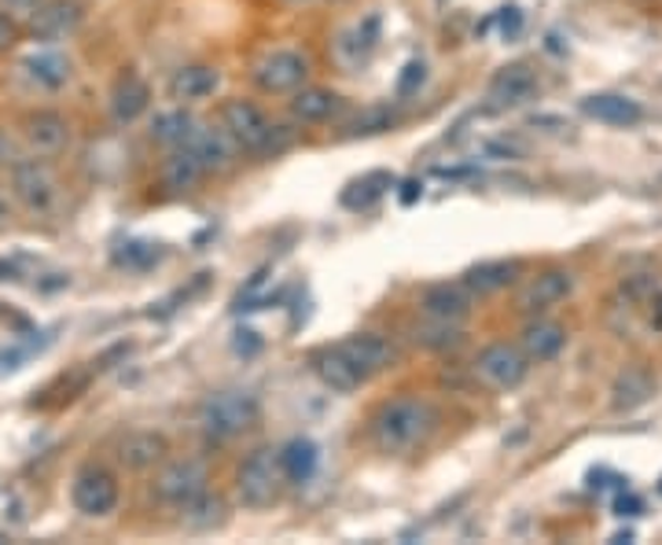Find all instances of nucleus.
Segmentation results:
<instances>
[{
  "mask_svg": "<svg viewBox=\"0 0 662 545\" xmlns=\"http://www.w3.org/2000/svg\"><path fill=\"white\" fill-rule=\"evenodd\" d=\"M615 512H618V516H640V501L633 494H629V498L622 494L615 501Z\"/></svg>",
  "mask_w": 662,
  "mask_h": 545,
  "instance_id": "36",
  "label": "nucleus"
},
{
  "mask_svg": "<svg viewBox=\"0 0 662 545\" xmlns=\"http://www.w3.org/2000/svg\"><path fill=\"white\" fill-rule=\"evenodd\" d=\"M19 74L26 78L38 93H60L71 85L74 67L60 49H33L30 56L19 60Z\"/></svg>",
  "mask_w": 662,
  "mask_h": 545,
  "instance_id": "9",
  "label": "nucleus"
},
{
  "mask_svg": "<svg viewBox=\"0 0 662 545\" xmlns=\"http://www.w3.org/2000/svg\"><path fill=\"white\" fill-rule=\"evenodd\" d=\"M541 93L537 74L526 67V63H512V67L496 71V78L490 82V104L493 107H523Z\"/></svg>",
  "mask_w": 662,
  "mask_h": 545,
  "instance_id": "15",
  "label": "nucleus"
},
{
  "mask_svg": "<svg viewBox=\"0 0 662 545\" xmlns=\"http://www.w3.org/2000/svg\"><path fill=\"white\" fill-rule=\"evenodd\" d=\"M148 104H151V89L137 78V74H126V78H118L115 93H110V115H115L118 126L137 122V118L148 111Z\"/></svg>",
  "mask_w": 662,
  "mask_h": 545,
  "instance_id": "25",
  "label": "nucleus"
},
{
  "mask_svg": "<svg viewBox=\"0 0 662 545\" xmlns=\"http://www.w3.org/2000/svg\"><path fill=\"white\" fill-rule=\"evenodd\" d=\"M570 291H574V277L567 269H545V272H537L523 291H519V310L545 313L552 307H559Z\"/></svg>",
  "mask_w": 662,
  "mask_h": 545,
  "instance_id": "13",
  "label": "nucleus"
},
{
  "mask_svg": "<svg viewBox=\"0 0 662 545\" xmlns=\"http://www.w3.org/2000/svg\"><path fill=\"white\" fill-rule=\"evenodd\" d=\"M181 520H184V527H192V531H210L225 520V501L217 494H210V490H203V494L192 498L181 509Z\"/></svg>",
  "mask_w": 662,
  "mask_h": 545,
  "instance_id": "30",
  "label": "nucleus"
},
{
  "mask_svg": "<svg viewBox=\"0 0 662 545\" xmlns=\"http://www.w3.org/2000/svg\"><path fill=\"white\" fill-rule=\"evenodd\" d=\"M258 398L250 391H217L203 402L199 409V428H203L206 439L214 442H228L243 435L247 428L258 424Z\"/></svg>",
  "mask_w": 662,
  "mask_h": 545,
  "instance_id": "2",
  "label": "nucleus"
},
{
  "mask_svg": "<svg viewBox=\"0 0 662 545\" xmlns=\"http://www.w3.org/2000/svg\"><path fill=\"white\" fill-rule=\"evenodd\" d=\"M435 428H438L435 406L424 402V398H408L405 395V398L383 402V406L375 409L369 431H372L375 450L397 457V453H408V450H416V446H424Z\"/></svg>",
  "mask_w": 662,
  "mask_h": 545,
  "instance_id": "1",
  "label": "nucleus"
},
{
  "mask_svg": "<svg viewBox=\"0 0 662 545\" xmlns=\"http://www.w3.org/2000/svg\"><path fill=\"white\" fill-rule=\"evenodd\" d=\"M474 376L493 391H515L530 373V357L512 343H493L474 357Z\"/></svg>",
  "mask_w": 662,
  "mask_h": 545,
  "instance_id": "7",
  "label": "nucleus"
},
{
  "mask_svg": "<svg viewBox=\"0 0 662 545\" xmlns=\"http://www.w3.org/2000/svg\"><path fill=\"white\" fill-rule=\"evenodd\" d=\"M659 494H662V483H659Z\"/></svg>",
  "mask_w": 662,
  "mask_h": 545,
  "instance_id": "39",
  "label": "nucleus"
},
{
  "mask_svg": "<svg viewBox=\"0 0 662 545\" xmlns=\"http://www.w3.org/2000/svg\"><path fill=\"white\" fill-rule=\"evenodd\" d=\"M85 19V8L77 0H44L38 8V15L30 19L33 38L41 41H63L71 38Z\"/></svg>",
  "mask_w": 662,
  "mask_h": 545,
  "instance_id": "14",
  "label": "nucleus"
},
{
  "mask_svg": "<svg viewBox=\"0 0 662 545\" xmlns=\"http://www.w3.org/2000/svg\"><path fill=\"white\" fill-rule=\"evenodd\" d=\"M166 453H170V442L159 431H132L126 435V442L118 446V461L129 468V472H148V468L162 464Z\"/></svg>",
  "mask_w": 662,
  "mask_h": 545,
  "instance_id": "20",
  "label": "nucleus"
},
{
  "mask_svg": "<svg viewBox=\"0 0 662 545\" xmlns=\"http://www.w3.org/2000/svg\"><path fill=\"white\" fill-rule=\"evenodd\" d=\"M339 346L364 376L383 373V368L391 365V357H394L391 343H386L383 335H375V332H357V335H350V340H342Z\"/></svg>",
  "mask_w": 662,
  "mask_h": 545,
  "instance_id": "22",
  "label": "nucleus"
},
{
  "mask_svg": "<svg viewBox=\"0 0 662 545\" xmlns=\"http://www.w3.org/2000/svg\"><path fill=\"white\" fill-rule=\"evenodd\" d=\"M206 173L195 162V156L188 148H173V156L162 162V184L170 192H192Z\"/></svg>",
  "mask_w": 662,
  "mask_h": 545,
  "instance_id": "28",
  "label": "nucleus"
},
{
  "mask_svg": "<svg viewBox=\"0 0 662 545\" xmlns=\"http://www.w3.org/2000/svg\"><path fill=\"white\" fill-rule=\"evenodd\" d=\"M317 464H320V450L313 439H291L287 446H280V468H284V479L295 487L309 483L317 475Z\"/></svg>",
  "mask_w": 662,
  "mask_h": 545,
  "instance_id": "26",
  "label": "nucleus"
},
{
  "mask_svg": "<svg viewBox=\"0 0 662 545\" xmlns=\"http://www.w3.org/2000/svg\"><path fill=\"white\" fill-rule=\"evenodd\" d=\"M184 148L195 156V162L203 167V173L228 170L232 162H236V151H239V145L232 140V133H228L225 126H221V129H199L195 126V133L188 137Z\"/></svg>",
  "mask_w": 662,
  "mask_h": 545,
  "instance_id": "12",
  "label": "nucleus"
},
{
  "mask_svg": "<svg viewBox=\"0 0 662 545\" xmlns=\"http://www.w3.org/2000/svg\"><path fill=\"white\" fill-rule=\"evenodd\" d=\"M655 387L659 384L648 368L629 365L615 376V384H611V409L615 413H633L640 406H648V402L655 398Z\"/></svg>",
  "mask_w": 662,
  "mask_h": 545,
  "instance_id": "19",
  "label": "nucleus"
},
{
  "mask_svg": "<svg viewBox=\"0 0 662 545\" xmlns=\"http://www.w3.org/2000/svg\"><path fill=\"white\" fill-rule=\"evenodd\" d=\"M74 509L88 520H104L118 509V479L99 464H85L71 487Z\"/></svg>",
  "mask_w": 662,
  "mask_h": 545,
  "instance_id": "6",
  "label": "nucleus"
},
{
  "mask_svg": "<svg viewBox=\"0 0 662 545\" xmlns=\"http://www.w3.org/2000/svg\"><path fill=\"white\" fill-rule=\"evenodd\" d=\"M8 181H11V195H15V203L22 206V211L44 217L60 206V181H55L52 167L41 156L11 162Z\"/></svg>",
  "mask_w": 662,
  "mask_h": 545,
  "instance_id": "5",
  "label": "nucleus"
},
{
  "mask_svg": "<svg viewBox=\"0 0 662 545\" xmlns=\"http://www.w3.org/2000/svg\"><path fill=\"white\" fill-rule=\"evenodd\" d=\"M159 258V250H151L148 244H126V250L118 255V261H132V266H140V261H154Z\"/></svg>",
  "mask_w": 662,
  "mask_h": 545,
  "instance_id": "34",
  "label": "nucleus"
},
{
  "mask_svg": "<svg viewBox=\"0 0 662 545\" xmlns=\"http://www.w3.org/2000/svg\"><path fill=\"white\" fill-rule=\"evenodd\" d=\"M217 85H221V74L214 67H206V63H192V67H181L170 78V96L181 104H195V100L214 96Z\"/></svg>",
  "mask_w": 662,
  "mask_h": 545,
  "instance_id": "24",
  "label": "nucleus"
},
{
  "mask_svg": "<svg viewBox=\"0 0 662 545\" xmlns=\"http://www.w3.org/2000/svg\"><path fill=\"white\" fill-rule=\"evenodd\" d=\"M306 78H309V63L291 49H280L273 52V56H265L258 63V71H254V82H258L265 93H295L302 89Z\"/></svg>",
  "mask_w": 662,
  "mask_h": 545,
  "instance_id": "11",
  "label": "nucleus"
},
{
  "mask_svg": "<svg viewBox=\"0 0 662 545\" xmlns=\"http://www.w3.org/2000/svg\"><path fill=\"white\" fill-rule=\"evenodd\" d=\"M581 115H589L604 126H637L644 118V107L626 93H592L581 100Z\"/></svg>",
  "mask_w": 662,
  "mask_h": 545,
  "instance_id": "18",
  "label": "nucleus"
},
{
  "mask_svg": "<svg viewBox=\"0 0 662 545\" xmlns=\"http://www.w3.org/2000/svg\"><path fill=\"white\" fill-rule=\"evenodd\" d=\"M0 162H8V167H11V162H15V159H11V145H8L4 137H0Z\"/></svg>",
  "mask_w": 662,
  "mask_h": 545,
  "instance_id": "37",
  "label": "nucleus"
},
{
  "mask_svg": "<svg viewBox=\"0 0 662 545\" xmlns=\"http://www.w3.org/2000/svg\"><path fill=\"white\" fill-rule=\"evenodd\" d=\"M15 41H19V23L4 12V8H0V56L15 49Z\"/></svg>",
  "mask_w": 662,
  "mask_h": 545,
  "instance_id": "33",
  "label": "nucleus"
},
{
  "mask_svg": "<svg viewBox=\"0 0 662 545\" xmlns=\"http://www.w3.org/2000/svg\"><path fill=\"white\" fill-rule=\"evenodd\" d=\"M210 483V472L203 461L195 457H181V461H170L154 479V498L170 509H184L188 501L199 498Z\"/></svg>",
  "mask_w": 662,
  "mask_h": 545,
  "instance_id": "8",
  "label": "nucleus"
},
{
  "mask_svg": "<svg viewBox=\"0 0 662 545\" xmlns=\"http://www.w3.org/2000/svg\"><path fill=\"white\" fill-rule=\"evenodd\" d=\"M284 468H280V450L273 446H258L247 461L239 464L236 475V494L247 509H269L284 494Z\"/></svg>",
  "mask_w": 662,
  "mask_h": 545,
  "instance_id": "3",
  "label": "nucleus"
},
{
  "mask_svg": "<svg viewBox=\"0 0 662 545\" xmlns=\"http://www.w3.org/2000/svg\"><path fill=\"white\" fill-rule=\"evenodd\" d=\"M313 373L320 376V384L331 387V391H339V395H350V391H357L364 380H369L357 365L350 362L346 354H342L339 343L328 346V351H317L313 354Z\"/></svg>",
  "mask_w": 662,
  "mask_h": 545,
  "instance_id": "17",
  "label": "nucleus"
},
{
  "mask_svg": "<svg viewBox=\"0 0 662 545\" xmlns=\"http://www.w3.org/2000/svg\"><path fill=\"white\" fill-rule=\"evenodd\" d=\"M22 145H26L30 156L52 159L71 145V122L60 111H33L22 122Z\"/></svg>",
  "mask_w": 662,
  "mask_h": 545,
  "instance_id": "10",
  "label": "nucleus"
},
{
  "mask_svg": "<svg viewBox=\"0 0 662 545\" xmlns=\"http://www.w3.org/2000/svg\"><path fill=\"white\" fill-rule=\"evenodd\" d=\"M523 272L515 258H496V261H479L463 272L460 285L471 291V296H493V291H504L508 285H515V277Z\"/></svg>",
  "mask_w": 662,
  "mask_h": 545,
  "instance_id": "21",
  "label": "nucleus"
},
{
  "mask_svg": "<svg viewBox=\"0 0 662 545\" xmlns=\"http://www.w3.org/2000/svg\"><path fill=\"white\" fill-rule=\"evenodd\" d=\"M405 71H408V74H405V78H402V85H397V93H408V89H413L416 82H424V63H408Z\"/></svg>",
  "mask_w": 662,
  "mask_h": 545,
  "instance_id": "35",
  "label": "nucleus"
},
{
  "mask_svg": "<svg viewBox=\"0 0 662 545\" xmlns=\"http://www.w3.org/2000/svg\"><path fill=\"white\" fill-rule=\"evenodd\" d=\"M192 133H195V118L188 115L184 107L154 115V122H151V140L154 145H166V148H184Z\"/></svg>",
  "mask_w": 662,
  "mask_h": 545,
  "instance_id": "29",
  "label": "nucleus"
},
{
  "mask_svg": "<svg viewBox=\"0 0 662 545\" xmlns=\"http://www.w3.org/2000/svg\"><path fill=\"white\" fill-rule=\"evenodd\" d=\"M41 4H44V0H0V8H4L15 23H30V19L38 15Z\"/></svg>",
  "mask_w": 662,
  "mask_h": 545,
  "instance_id": "32",
  "label": "nucleus"
},
{
  "mask_svg": "<svg viewBox=\"0 0 662 545\" xmlns=\"http://www.w3.org/2000/svg\"><path fill=\"white\" fill-rule=\"evenodd\" d=\"M416 343L427 346V351H446V346H457L460 343V329L449 321H430V329L416 332Z\"/></svg>",
  "mask_w": 662,
  "mask_h": 545,
  "instance_id": "31",
  "label": "nucleus"
},
{
  "mask_svg": "<svg viewBox=\"0 0 662 545\" xmlns=\"http://www.w3.org/2000/svg\"><path fill=\"white\" fill-rule=\"evenodd\" d=\"M563 343H567V329L556 321H534V324H526L523 335H519V351L537 365L552 362V357L563 351Z\"/></svg>",
  "mask_w": 662,
  "mask_h": 545,
  "instance_id": "23",
  "label": "nucleus"
},
{
  "mask_svg": "<svg viewBox=\"0 0 662 545\" xmlns=\"http://www.w3.org/2000/svg\"><path fill=\"white\" fill-rule=\"evenodd\" d=\"M335 111H339V96L331 89H295L291 115L298 118V122L317 126V122H328Z\"/></svg>",
  "mask_w": 662,
  "mask_h": 545,
  "instance_id": "27",
  "label": "nucleus"
},
{
  "mask_svg": "<svg viewBox=\"0 0 662 545\" xmlns=\"http://www.w3.org/2000/svg\"><path fill=\"white\" fill-rule=\"evenodd\" d=\"M221 126L228 129L243 151H254V156H273L287 145L280 126H273L261 107L250 100H228L221 107Z\"/></svg>",
  "mask_w": 662,
  "mask_h": 545,
  "instance_id": "4",
  "label": "nucleus"
},
{
  "mask_svg": "<svg viewBox=\"0 0 662 545\" xmlns=\"http://www.w3.org/2000/svg\"><path fill=\"white\" fill-rule=\"evenodd\" d=\"M419 313H424L427 321L460 324L471 313V291L463 285H435L419 296Z\"/></svg>",
  "mask_w": 662,
  "mask_h": 545,
  "instance_id": "16",
  "label": "nucleus"
},
{
  "mask_svg": "<svg viewBox=\"0 0 662 545\" xmlns=\"http://www.w3.org/2000/svg\"><path fill=\"white\" fill-rule=\"evenodd\" d=\"M4 217H8V203H4V195H0V225H4Z\"/></svg>",
  "mask_w": 662,
  "mask_h": 545,
  "instance_id": "38",
  "label": "nucleus"
}]
</instances>
